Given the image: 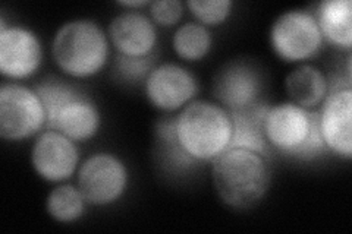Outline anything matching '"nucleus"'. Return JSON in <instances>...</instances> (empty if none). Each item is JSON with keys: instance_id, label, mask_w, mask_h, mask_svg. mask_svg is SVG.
Wrapping results in <instances>:
<instances>
[{"instance_id": "obj_1", "label": "nucleus", "mask_w": 352, "mask_h": 234, "mask_svg": "<svg viewBox=\"0 0 352 234\" xmlns=\"http://www.w3.org/2000/svg\"><path fill=\"white\" fill-rule=\"evenodd\" d=\"M212 182L225 207L235 211L256 208L272 186L269 159L252 151L228 148L212 161Z\"/></svg>"}, {"instance_id": "obj_2", "label": "nucleus", "mask_w": 352, "mask_h": 234, "mask_svg": "<svg viewBox=\"0 0 352 234\" xmlns=\"http://www.w3.org/2000/svg\"><path fill=\"white\" fill-rule=\"evenodd\" d=\"M58 69L72 80H90L104 71L112 54L107 31L90 18H75L56 30L50 46Z\"/></svg>"}, {"instance_id": "obj_3", "label": "nucleus", "mask_w": 352, "mask_h": 234, "mask_svg": "<svg viewBox=\"0 0 352 234\" xmlns=\"http://www.w3.org/2000/svg\"><path fill=\"white\" fill-rule=\"evenodd\" d=\"M175 128L182 148L198 164L214 161L232 139L229 111L213 100H194L176 113Z\"/></svg>"}, {"instance_id": "obj_4", "label": "nucleus", "mask_w": 352, "mask_h": 234, "mask_svg": "<svg viewBox=\"0 0 352 234\" xmlns=\"http://www.w3.org/2000/svg\"><path fill=\"white\" fill-rule=\"evenodd\" d=\"M264 133L272 151L300 161H311L329 152L318 128L317 110L291 102L270 106Z\"/></svg>"}, {"instance_id": "obj_5", "label": "nucleus", "mask_w": 352, "mask_h": 234, "mask_svg": "<svg viewBox=\"0 0 352 234\" xmlns=\"http://www.w3.org/2000/svg\"><path fill=\"white\" fill-rule=\"evenodd\" d=\"M273 53L285 63H310L323 50L324 40L313 12L289 9L282 12L269 31Z\"/></svg>"}, {"instance_id": "obj_6", "label": "nucleus", "mask_w": 352, "mask_h": 234, "mask_svg": "<svg viewBox=\"0 0 352 234\" xmlns=\"http://www.w3.org/2000/svg\"><path fill=\"white\" fill-rule=\"evenodd\" d=\"M47 129V113L34 86L5 81L0 85V138L22 142Z\"/></svg>"}, {"instance_id": "obj_7", "label": "nucleus", "mask_w": 352, "mask_h": 234, "mask_svg": "<svg viewBox=\"0 0 352 234\" xmlns=\"http://www.w3.org/2000/svg\"><path fill=\"white\" fill-rule=\"evenodd\" d=\"M76 186L88 205L97 208L115 205L129 187L128 165L113 152H94L88 155L76 172Z\"/></svg>"}, {"instance_id": "obj_8", "label": "nucleus", "mask_w": 352, "mask_h": 234, "mask_svg": "<svg viewBox=\"0 0 352 234\" xmlns=\"http://www.w3.org/2000/svg\"><path fill=\"white\" fill-rule=\"evenodd\" d=\"M349 78L329 80L330 90L317 108L318 128L329 152L349 161L352 159V86Z\"/></svg>"}, {"instance_id": "obj_9", "label": "nucleus", "mask_w": 352, "mask_h": 234, "mask_svg": "<svg viewBox=\"0 0 352 234\" xmlns=\"http://www.w3.org/2000/svg\"><path fill=\"white\" fill-rule=\"evenodd\" d=\"M148 104L163 115H176L197 100L200 84L195 73L176 62L157 63L142 85Z\"/></svg>"}, {"instance_id": "obj_10", "label": "nucleus", "mask_w": 352, "mask_h": 234, "mask_svg": "<svg viewBox=\"0 0 352 234\" xmlns=\"http://www.w3.org/2000/svg\"><path fill=\"white\" fill-rule=\"evenodd\" d=\"M30 164L41 180L65 183L76 176L81 165L78 143L56 129H44L31 145Z\"/></svg>"}, {"instance_id": "obj_11", "label": "nucleus", "mask_w": 352, "mask_h": 234, "mask_svg": "<svg viewBox=\"0 0 352 234\" xmlns=\"http://www.w3.org/2000/svg\"><path fill=\"white\" fill-rule=\"evenodd\" d=\"M264 75L260 66L250 59H232L219 68L213 76V102L235 111L261 102Z\"/></svg>"}, {"instance_id": "obj_12", "label": "nucleus", "mask_w": 352, "mask_h": 234, "mask_svg": "<svg viewBox=\"0 0 352 234\" xmlns=\"http://www.w3.org/2000/svg\"><path fill=\"white\" fill-rule=\"evenodd\" d=\"M43 62V41L36 31L16 24L0 30V73L5 80H31L40 72Z\"/></svg>"}, {"instance_id": "obj_13", "label": "nucleus", "mask_w": 352, "mask_h": 234, "mask_svg": "<svg viewBox=\"0 0 352 234\" xmlns=\"http://www.w3.org/2000/svg\"><path fill=\"white\" fill-rule=\"evenodd\" d=\"M159 27L141 10H124L112 18L107 36L116 54L126 58H148L156 54Z\"/></svg>"}, {"instance_id": "obj_14", "label": "nucleus", "mask_w": 352, "mask_h": 234, "mask_svg": "<svg viewBox=\"0 0 352 234\" xmlns=\"http://www.w3.org/2000/svg\"><path fill=\"white\" fill-rule=\"evenodd\" d=\"M102 124L100 108L90 95L82 91L60 108L50 129L62 132L76 143H84L98 135Z\"/></svg>"}, {"instance_id": "obj_15", "label": "nucleus", "mask_w": 352, "mask_h": 234, "mask_svg": "<svg viewBox=\"0 0 352 234\" xmlns=\"http://www.w3.org/2000/svg\"><path fill=\"white\" fill-rule=\"evenodd\" d=\"M269 107L270 104L261 100L250 107L229 111L232 120V139L229 148H241L257 152L266 159L270 157L272 148L264 133V119Z\"/></svg>"}, {"instance_id": "obj_16", "label": "nucleus", "mask_w": 352, "mask_h": 234, "mask_svg": "<svg viewBox=\"0 0 352 234\" xmlns=\"http://www.w3.org/2000/svg\"><path fill=\"white\" fill-rule=\"evenodd\" d=\"M176 115H162L154 124V159L164 173L184 176L191 173L198 163L185 152L176 137Z\"/></svg>"}, {"instance_id": "obj_17", "label": "nucleus", "mask_w": 352, "mask_h": 234, "mask_svg": "<svg viewBox=\"0 0 352 234\" xmlns=\"http://www.w3.org/2000/svg\"><path fill=\"white\" fill-rule=\"evenodd\" d=\"M330 90L329 76L313 63H301L286 75L285 93L288 102L307 110H317Z\"/></svg>"}, {"instance_id": "obj_18", "label": "nucleus", "mask_w": 352, "mask_h": 234, "mask_svg": "<svg viewBox=\"0 0 352 234\" xmlns=\"http://www.w3.org/2000/svg\"><path fill=\"white\" fill-rule=\"evenodd\" d=\"M324 44L342 49L352 47V2L351 0H323L313 12Z\"/></svg>"}, {"instance_id": "obj_19", "label": "nucleus", "mask_w": 352, "mask_h": 234, "mask_svg": "<svg viewBox=\"0 0 352 234\" xmlns=\"http://www.w3.org/2000/svg\"><path fill=\"white\" fill-rule=\"evenodd\" d=\"M172 49L182 62H201L213 49V34L210 28L200 22L186 21L176 27L172 36Z\"/></svg>"}, {"instance_id": "obj_20", "label": "nucleus", "mask_w": 352, "mask_h": 234, "mask_svg": "<svg viewBox=\"0 0 352 234\" xmlns=\"http://www.w3.org/2000/svg\"><path fill=\"white\" fill-rule=\"evenodd\" d=\"M88 202L80 187L72 183H59L46 198V213L59 224H72L87 213Z\"/></svg>"}, {"instance_id": "obj_21", "label": "nucleus", "mask_w": 352, "mask_h": 234, "mask_svg": "<svg viewBox=\"0 0 352 234\" xmlns=\"http://www.w3.org/2000/svg\"><path fill=\"white\" fill-rule=\"evenodd\" d=\"M34 90L40 95L44 108H46L47 128L53 125L60 108L66 103H69L72 98L82 93L81 88H78L75 84L59 80V78H47V80L36 84Z\"/></svg>"}, {"instance_id": "obj_22", "label": "nucleus", "mask_w": 352, "mask_h": 234, "mask_svg": "<svg viewBox=\"0 0 352 234\" xmlns=\"http://www.w3.org/2000/svg\"><path fill=\"white\" fill-rule=\"evenodd\" d=\"M157 65V56L153 54L148 58H126L116 54L113 60V75L116 81L129 86L144 85L148 73Z\"/></svg>"}, {"instance_id": "obj_23", "label": "nucleus", "mask_w": 352, "mask_h": 234, "mask_svg": "<svg viewBox=\"0 0 352 234\" xmlns=\"http://www.w3.org/2000/svg\"><path fill=\"white\" fill-rule=\"evenodd\" d=\"M232 0H188L185 8L190 10L194 21L207 28H214L225 24L234 12Z\"/></svg>"}, {"instance_id": "obj_24", "label": "nucleus", "mask_w": 352, "mask_h": 234, "mask_svg": "<svg viewBox=\"0 0 352 234\" xmlns=\"http://www.w3.org/2000/svg\"><path fill=\"white\" fill-rule=\"evenodd\" d=\"M185 14V3L181 0H154L148 6V16L162 28H172L181 22Z\"/></svg>"}, {"instance_id": "obj_25", "label": "nucleus", "mask_w": 352, "mask_h": 234, "mask_svg": "<svg viewBox=\"0 0 352 234\" xmlns=\"http://www.w3.org/2000/svg\"><path fill=\"white\" fill-rule=\"evenodd\" d=\"M151 0H120L118 5L125 8V10H141L142 8H148Z\"/></svg>"}]
</instances>
